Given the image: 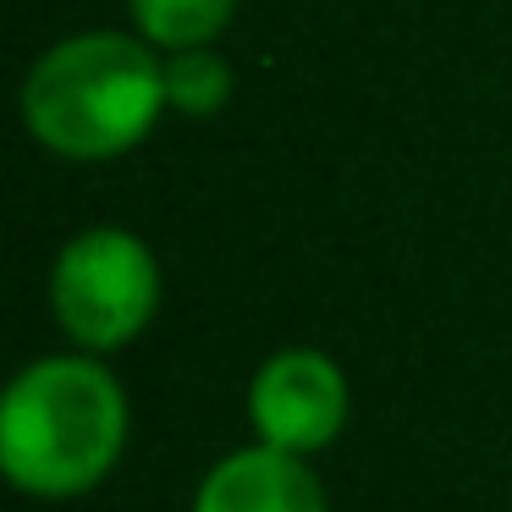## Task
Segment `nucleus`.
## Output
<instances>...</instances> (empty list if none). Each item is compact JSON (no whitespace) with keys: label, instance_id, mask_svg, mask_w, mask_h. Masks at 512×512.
Segmentation results:
<instances>
[{"label":"nucleus","instance_id":"nucleus-1","mask_svg":"<svg viewBox=\"0 0 512 512\" xmlns=\"http://www.w3.org/2000/svg\"><path fill=\"white\" fill-rule=\"evenodd\" d=\"M127 446V397L94 358H39L0 402V468L28 496H83Z\"/></svg>","mask_w":512,"mask_h":512},{"label":"nucleus","instance_id":"nucleus-2","mask_svg":"<svg viewBox=\"0 0 512 512\" xmlns=\"http://www.w3.org/2000/svg\"><path fill=\"white\" fill-rule=\"evenodd\" d=\"M166 111V61L133 34H78L34 61L23 122L67 160H111L144 144Z\"/></svg>","mask_w":512,"mask_h":512},{"label":"nucleus","instance_id":"nucleus-3","mask_svg":"<svg viewBox=\"0 0 512 512\" xmlns=\"http://www.w3.org/2000/svg\"><path fill=\"white\" fill-rule=\"evenodd\" d=\"M50 303H56L61 331L89 353L127 347L160 303V265L133 232L122 226H89L78 232L56 259L50 276Z\"/></svg>","mask_w":512,"mask_h":512},{"label":"nucleus","instance_id":"nucleus-4","mask_svg":"<svg viewBox=\"0 0 512 512\" xmlns=\"http://www.w3.org/2000/svg\"><path fill=\"white\" fill-rule=\"evenodd\" d=\"M248 424L276 452H320L347 424V375L314 347H287L259 364L248 386Z\"/></svg>","mask_w":512,"mask_h":512},{"label":"nucleus","instance_id":"nucleus-5","mask_svg":"<svg viewBox=\"0 0 512 512\" xmlns=\"http://www.w3.org/2000/svg\"><path fill=\"white\" fill-rule=\"evenodd\" d=\"M193 512H325V490L298 452L259 441L204 474Z\"/></svg>","mask_w":512,"mask_h":512},{"label":"nucleus","instance_id":"nucleus-6","mask_svg":"<svg viewBox=\"0 0 512 512\" xmlns=\"http://www.w3.org/2000/svg\"><path fill=\"white\" fill-rule=\"evenodd\" d=\"M237 0H133V23L160 50H193L210 45L232 23Z\"/></svg>","mask_w":512,"mask_h":512},{"label":"nucleus","instance_id":"nucleus-7","mask_svg":"<svg viewBox=\"0 0 512 512\" xmlns=\"http://www.w3.org/2000/svg\"><path fill=\"white\" fill-rule=\"evenodd\" d=\"M226 100H232V67L210 45L166 56V105H177L182 116H215Z\"/></svg>","mask_w":512,"mask_h":512}]
</instances>
